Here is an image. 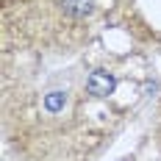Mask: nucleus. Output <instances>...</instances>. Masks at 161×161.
I'll list each match as a JSON object with an SVG mask.
<instances>
[{
	"label": "nucleus",
	"instance_id": "1",
	"mask_svg": "<svg viewBox=\"0 0 161 161\" xmlns=\"http://www.w3.org/2000/svg\"><path fill=\"white\" fill-rule=\"evenodd\" d=\"M114 86H117V80H114L111 72H106V69H95L89 78H86V92L95 97H108L114 92Z\"/></svg>",
	"mask_w": 161,
	"mask_h": 161
},
{
	"label": "nucleus",
	"instance_id": "2",
	"mask_svg": "<svg viewBox=\"0 0 161 161\" xmlns=\"http://www.w3.org/2000/svg\"><path fill=\"white\" fill-rule=\"evenodd\" d=\"M61 8H64V14L80 19L92 11V0H61Z\"/></svg>",
	"mask_w": 161,
	"mask_h": 161
},
{
	"label": "nucleus",
	"instance_id": "3",
	"mask_svg": "<svg viewBox=\"0 0 161 161\" xmlns=\"http://www.w3.org/2000/svg\"><path fill=\"white\" fill-rule=\"evenodd\" d=\"M64 103H67V95L64 92H50L47 97H45V108H47V111H61V108H64Z\"/></svg>",
	"mask_w": 161,
	"mask_h": 161
}]
</instances>
